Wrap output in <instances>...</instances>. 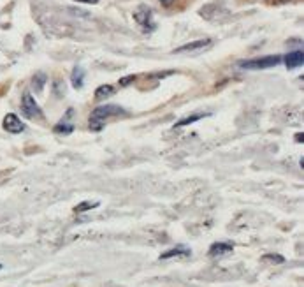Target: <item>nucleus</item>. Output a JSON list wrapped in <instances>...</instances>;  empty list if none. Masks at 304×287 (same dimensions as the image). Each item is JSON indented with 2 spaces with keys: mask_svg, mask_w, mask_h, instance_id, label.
<instances>
[{
  "mask_svg": "<svg viewBox=\"0 0 304 287\" xmlns=\"http://www.w3.org/2000/svg\"><path fill=\"white\" fill-rule=\"evenodd\" d=\"M281 60H283V58H281L280 55H268V56H260V58H252V60L239 62V67L246 71H260V69L274 67V65H278Z\"/></svg>",
  "mask_w": 304,
  "mask_h": 287,
  "instance_id": "f03ea898",
  "label": "nucleus"
},
{
  "mask_svg": "<svg viewBox=\"0 0 304 287\" xmlns=\"http://www.w3.org/2000/svg\"><path fill=\"white\" fill-rule=\"evenodd\" d=\"M0 269H2V264H0Z\"/></svg>",
  "mask_w": 304,
  "mask_h": 287,
  "instance_id": "5701e85b",
  "label": "nucleus"
},
{
  "mask_svg": "<svg viewBox=\"0 0 304 287\" xmlns=\"http://www.w3.org/2000/svg\"><path fill=\"white\" fill-rule=\"evenodd\" d=\"M46 81H48V76L44 74V72H37V74H34V78H32V88L37 93H41L44 85H46Z\"/></svg>",
  "mask_w": 304,
  "mask_h": 287,
  "instance_id": "f8f14e48",
  "label": "nucleus"
},
{
  "mask_svg": "<svg viewBox=\"0 0 304 287\" xmlns=\"http://www.w3.org/2000/svg\"><path fill=\"white\" fill-rule=\"evenodd\" d=\"M295 141H299L301 143V141H303V134H295Z\"/></svg>",
  "mask_w": 304,
  "mask_h": 287,
  "instance_id": "412c9836",
  "label": "nucleus"
},
{
  "mask_svg": "<svg viewBox=\"0 0 304 287\" xmlns=\"http://www.w3.org/2000/svg\"><path fill=\"white\" fill-rule=\"evenodd\" d=\"M115 93V88L111 87V85H101V87L95 90V99L97 101H102V99L109 97V95H113Z\"/></svg>",
  "mask_w": 304,
  "mask_h": 287,
  "instance_id": "ddd939ff",
  "label": "nucleus"
},
{
  "mask_svg": "<svg viewBox=\"0 0 304 287\" xmlns=\"http://www.w3.org/2000/svg\"><path fill=\"white\" fill-rule=\"evenodd\" d=\"M278 2H287V0H278Z\"/></svg>",
  "mask_w": 304,
  "mask_h": 287,
  "instance_id": "4be33fe9",
  "label": "nucleus"
},
{
  "mask_svg": "<svg viewBox=\"0 0 304 287\" xmlns=\"http://www.w3.org/2000/svg\"><path fill=\"white\" fill-rule=\"evenodd\" d=\"M60 85H62V81H58V79H56V81H55V93L58 95V97L65 95V85H64V87H60Z\"/></svg>",
  "mask_w": 304,
  "mask_h": 287,
  "instance_id": "f3484780",
  "label": "nucleus"
},
{
  "mask_svg": "<svg viewBox=\"0 0 304 287\" xmlns=\"http://www.w3.org/2000/svg\"><path fill=\"white\" fill-rule=\"evenodd\" d=\"M209 44H211V39H199V41L188 42V44H183V46L176 48L174 53H186V51H197V50H203V48L209 46Z\"/></svg>",
  "mask_w": 304,
  "mask_h": 287,
  "instance_id": "1a4fd4ad",
  "label": "nucleus"
},
{
  "mask_svg": "<svg viewBox=\"0 0 304 287\" xmlns=\"http://www.w3.org/2000/svg\"><path fill=\"white\" fill-rule=\"evenodd\" d=\"M160 2H162L164 5H170L172 2H174V0H160Z\"/></svg>",
  "mask_w": 304,
  "mask_h": 287,
  "instance_id": "aec40b11",
  "label": "nucleus"
},
{
  "mask_svg": "<svg viewBox=\"0 0 304 287\" xmlns=\"http://www.w3.org/2000/svg\"><path fill=\"white\" fill-rule=\"evenodd\" d=\"M192 254L190 252L188 247H185V245H180V247H174V249H170L167 250V252H164V254L160 255V261L164 259H172V257H188V255Z\"/></svg>",
  "mask_w": 304,
  "mask_h": 287,
  "instance_id": "9d476101",
  "label": "nucleus"
},
{
  "mask_svg": "<svg viewBox=\"0 0 304 287\" xmlns=\"http://www.w3.org/2000/svg\"><path fill=\"white\" fill-rule=\"evenodd\" d=\"M2 127H4V130L11 132V134H19V132H23V130H25V124L19 120V118L14 115V113H9V115L4 116Z\"/></svg>",
  "mask_w": 304,
  "mask_h": 287,
  "instance_id": "39448f33",
  "label": "nucleus"
},
{
  "mask_svg": "<svg viewBox=\"0 0 304 287\" xmlns=\"http://www.w3.org/2000/svg\"><path fill=\"white\" fill-rule=\"evenodd\" d=\"M120 115H127V111H125L123 108L116 106V104H106V106H99L95 108L92 111V115H90V129L95 130V132H99V130H102V127L106 125V122L109 120V118H113V116H120Z\"/></svg>",
  "mask_w": 304,
  "mask_h": 287,
  "instance_id": "f257e3e1",
  "label": "nucleus"
},
{
  "mask_svg": "<svg viewBox=\"0 0 304 287\" xmlns=\"http://www.w3.org/2000/svg\"><path fill=\"white\" fill-rule=\"evenodd\" d=\"M303 62H304V53L301 50L290 51V53L285 56L287 69H297V67H301V65H303Z\"/></svg>",
  "mask_w": 304,
  "mask_h": 287,
  "instance_id": "6e6552de",
  "label": "nucleus"
},
{
  "mask_svg": "<svg viewBox=\"0 0 304 287\" xmlns=\"http://www.w3.org/2000/svg\"><path fill=\"white\" fill-rule=\"evenodd\" d=\"M21 113H23L25 118H30V120H42L44 118L42 109L39 108V104L30 92H25L23 97H21Z\"/></svg>",
  "mask_w": 304,
  "mask_h": 287,
  "instance_id": "7ed1b4c3",
  "label": "nucleus"
},
{
  "mask_svg": "<svg viewBox=\"0 0 304 287\" xmlns=\"http://www.w3.org/2000/svg\"><path fill=\"white\" fill-rule=\"evenodd\" d=\"M74 2H81V4H99V0H74Z\"/></svg>",
  "mask_w": 304,
  "mask_h": 287,
  "instance_id": "6ab92c4d",
  "label": "nucleus"
},
{
  "mask_svg": "<svg viewBox=\"0 0 304 287\" xmlns=\"http://www.w3.org/2000/svg\"><path fill=\"white\" fill-rule=\"evenodd\" d=\"M262 259L264 261H272V263H276V264L285 263V257H283V255H278V254H266Z\"/></svg>",
  "mask_w": 304,
  "mask_h": 287,
  "instance_id": "dca6fc26",
  "label": "nucleus"
},
{
  "mask_svg": "<svg viewBox=\"0 0 304 287\" xmlns=\"http://www.w3.org/2000/svg\"><path fill=\"white\" fill-rule=\"evenodd\" d=\"M134 19L143 27L144 32H152L155 30V23H153V13L150 7L146 5H139L137 9L134 11Z\"/></svg>",
  "mask_w": 304,
  "mask_h": 287,
  "instance_id": "20e7f679",
  "label": "nucleus"
},
{
  "mask_svg": "<svg viewBox=\"0 0 304 287\" xmlns=\"http://www.w3.org/2000/svg\"><path fill=\"white\" fill-rule=\"evenodd\" d=\"M70 83L76 90H81L84 83V69L81 65H76L72 69V74H70Z\"/></svg>",
  "mask_w": 304,
  "mask_h": 287,
  "instance_id": "9b49d317",
  "label": "nucleus"
},
{
  "mask_svg": "<svg viewBox=\"0 0 304 287\" xmlns=\"http://www.w3.org/2000/svg\"><path fill=\"white\" fill-rule=\"evenodd\" d=\"M132 81H135V76H127V78L120 79V87H127V85H130Z\"/></svg>",
  "mask_w": 304,
  "mask_h": 287,
  "instance_id": "a211bd4d",
  "label": "nucleus"
},
{
  "mask_svg": "<svg viewBox=\"0 0 304 287\" xmlns=\"http://www.w3.org/2000/svg\"><path fill=\"white\" fill-rule=\"evenodd\" d=\"M97 206H101V203H99V201H83V203H79L78 206H74V212H76V213H83V212H88V210L97 208Z\"/></svg>",
  "mask_w": 304,
  "mask_h": 287,
  "instance_id": "4468645a",
  "label": "nucleus"
},
{
  "mask_svg": "<svg viewBox=\"0 0 304 287\" xmlns=\"http://www.w3.org/2000/svg\"><path fill=\"white\" fill-rule=\"evenodd\" d=\"M232 250H234V245L232 243H227V241H217V243H213L209 247V257H221V255H227L231 254Z\"/></svg>",
  "mask_w": 304,
  "mask_h": 287,
  "instance_id": "0eeeda50",
  "label": "nucleus"
},
{
  "mask_svg": "<svg viewBox=\"0 0 304 287\" xmlns=\"http://www.w3.org/2000/svg\"><path fill=\"white\" fill-rule=\"evenodd\" d=\"M204 116H207V115H192V116H186V118H183V120H180L178 124L174 125V129H176V127H183V125L194 124V122L201 120V118H204Z\"/></svg>",
  "mask_w": 304,
  "mask_h": 287,
  "instance_id": "2eb2a0df",
  "label": "nucleus"
},
{
  "mask_svg": "<svg viewBox=\"0 0 304 287\" xmlns=\"http://www.w3.org/2000/svg\"><path fill=\"white\" fill-rule=\"evenodd\" d=\"M74 109H67V113H65V116L62 118L58 124L53 127V130H55L56 134H70L74 130V124L70 122V116H72Z\"/></svg>",
  "mask_w": 304,
  "mask_h": 287,
  "instance_id": "423d86ee",
  "label": "nucleus"
}]
</instances>
